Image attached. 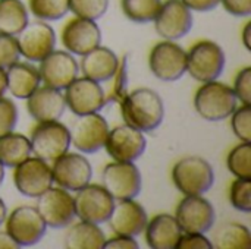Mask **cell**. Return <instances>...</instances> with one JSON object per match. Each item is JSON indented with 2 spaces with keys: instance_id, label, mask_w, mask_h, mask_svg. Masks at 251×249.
Segmentation results:
<instances>
[{
  "instance_id": "cell-1",
  "label": "cell",
  "mask_w": 251,
  "mask_h": 249,
  "mask_svg": "<svg viewBox=\"0 0 251 249\" xmlns=\"http://www.w3.org/2000/svg\"><path fill=\"white\" fill-rule=\"evenodd\" d=\"M126 125L147 134L156 131L165 119V103L151 88H135L119 100Z\"/></svg>"
},
{
  "instance_id": "cell-2",
  "label": "cell",
  "mask_w": 251,
  "mask_h": 249,
  "mask_svg": "<svg viewBox=\"0 0 251 249\" xmlns=\"http://www.w3.org/2000/svg\"><path fill=\"white\" fill-rule=\"evenodd\" d=\"M234 90L218 79L203 82L194 95V109L199 116L207 122H221L228 119L237 107Z\"/></svg>"
},
{
  "instance_id": "cell-3",
  "label": "cell",
  "mask_w": 251,
  "mask_h": 249,
  "mask_svg": "<svg viewBox=\"0 0 251 249\" xmlns=\"http://www.w3.org/2000/svg\"><path fill=\"white\" fill-rule=\"evenodd\" d=\"M172 182L184 195H204L215 183L212 164L197 156L184 157L172 167Z\"/></svg>"
},
{
  "instance_id": "cell-4",
  "label": "cell",
  "mask_w": 251,
  "mask_h": 249,
  "mask_svg": "<svg viewBox=\"0 0 251 249\" xmlns=\"http://www.w3.org/2000/svg\"><path fill=\"white\" fill-rule=\"evenodd\" d=\"M224 48L212 40H200L187 51V72L199 82L218 79L225 69Z\"/></svg>"
},
{
  "instance_id": "cell-5",
  "label": "cell",
  "mask_w": 251,
  "mask_h": 249,
  "mask_svg": "<svg viewBox=\"0 0 251 249\" xmlns=\"http://www.w3.org/2000/svg\"><path fill=\"white\" fill-rule=\"evenodd\" d=\"M31 151L44 161H54L69 151L71 134L69 128L59 120L37 122L29 136Z\"/></svg>"
},
{
  "instance_id": "cell-6",
  "label": "cell",
  "mask_w": 251,
  "mask_h": 249,
  "mask_svg": "<svg viewBox=\"0 0 251 249\" xmlns=\"http://www.w3.org/2000/svg\"><path fill=\"white\" fill-rule=\"evenodd\" d=\"M101 185L115 201L134 200L143 188V176L134 161H112L104 166Z\"/></svg>"
},
{
  "instance_id": "cell-7",
  "label": "cell",
  "mask_w": 251,
  "mask_h": 249,
  "mask_svg": "<svg viewBox=\"0 0 251 249\" xmlns=\"http://www.w3.org/2000/svg\"><path fill=\"white\" fill-rule=\"evenodd\" d=\"M151 73L163 82H175L187 73V51L171 40L153 45L149 54Z\"/></svg>"
},
{
  "instance_id": "cell-8",
  "label": "cell",
  "mask_w": 251,
  "mask_h": 249,
  "mask_svg": "<svg viewBox=\"0 0 251 249\" xmlns=\"http://www.w3.org/2000/svg\"><path fill=\"white\" fill-rule=\"evenodd\" d=\"M4 222L6 232L19 245V248L37 245L47 232V225L38 210L32 205L16 207L9 216H6Z\"/></svg>"
},
{
  "instance_id": "cell-9",
  "label": "cell",
  "mask_w": 251,
  "mask_h": 249,
  "mask_svg": "<svg viewBox=\"0 0 251 249\" xmlns=\"http://www.w3.org/2000/svg\"><path fill=\"white\" fill-rule=\"evenodd\" d=\"M74 204L76 219L94 225H101L109 220L115 207V200L103 185L88 183L76 191Z\"/></svg>"
},
{
  "instance_id": "cell-10",
  "label": "cell",
  "mask_w": 251,
  "mask_h": 249,
  "mask_svg": "<svg viewBox=\"0 0 251 249\" xmlns=\"http://www.w3.org/2000/svg\"><path fill=\"white\" fill-rule=\"evenodd\" d=\"M13 185L21 195L38 198L53 186L51 167L49 166V161L29 156L13 167Z\"/></svg>"
},
{
  "instance_id": "cell-11",
  "label": "cell",
  "mask_w": 251,
  "mask_h": 249,
  "mask_svg": "<svg viewBox=\"0 0 251 249\" xmlns=\"http://www.w3.org/2000/svg\"><path fill=\"white\" fill-rule=\"evenodd\" d=\"M175 219L185 233H207L215 225L216 211L203 195H185L175 210Z\"/></svg>"
},
{
  "instance_id": "cell-12",
  "label": "cell",
  "mask_w": 251,
  "mask_h": 249,
  "mask_svg": "<svg viewBox=\"0 0 251 249\" xmlns=\"http://www.w3.org/2000/svg\"><path fill=\"white\" fill-rule=\"evenodd\" d=\"M71 145L82 154H94L104 147L109 125L107 120L97 112L76 116L71 129Z\"/></svg>"
},
{
  "instance_id": "cell-13",
  "label": "cell",
  "mask_w": 251,
  "mask_h": 249,
  "mask_svg": "<svg viewBox=\"0 0 251 249\" xmlns=\"http://www.w3.org/2000/svg\"><path fill=\"white\" fill-rule=\"evenodd\" d=\"M47 227L63 229L75 220L74 197L63 188H49L37 198L35 207Z\"/></svg>"
},
{
  "instance_id": "cell-14",
  "label": "cell",
  "mask_w": 251,
  "mask_h": 249,
  "mask_svg": "<svg viewBox=\"0 0 251 249\" xmlns=\"http://www.w3.org/2000/svg\"><path fill=\"white\" fill-rule=\"evenodd\" d=\"M63 97L66 109H69L75 116L97 113L107 103L106 92L101 88L100 82H96L85 76L75 78L65 88Z\"/></svg>"
},
{
  "instance_id": "cell-15",
  "label": "cell",
  "mask_w": 251,
  "mask_h": 249,
  "mask_svg": "<svg viewBox=\"0 0 251 249\" xmlns=\"http://www.w3.org/2000/svg\"><path fill=\"white\" fill-rule=\"evenodd\" d=\"M51 176L59 188L76 192L91 182L93 166L82 154L68 151L53 161Z\"/></svg>"
},
{
  "instance_id": "cell-16",
  "label": "cell",
  "mask_w": 251,
  "mask_h": 249,
  "mask_svg": "<svg viewBox=\"0 0 251 249\" xmlns=\"http://www.w3.org/2000/svg\"><path fill=\"white\" fill-rule=\"evenodd\" d=\"M153 23L156 32L163 40L176 41L191 31L194 23L193 10H190L182 0H165Z\"/></svg>"
},
{
  "instance_id": "cell-17",
  "label": "cell",
  "mask_w": 251,
  "mask_h": 249,
  "mask_svg": "<svg viewBox=\"0 0 251 249\" xmlns=\"http://www.w3.org/2000/svg\"><path fill=\"white\" fill-rule=\"evenodd\" d=\"M103 148L115 161L135 163V160H138L144 154L147 148V139L144 136V132L125 123L109 129Z\"/></svg>"
},
{
  "instance_id": "cell-18",
  "label": "cell",
  "mask_w": 251,
  "mask_h": 249,
  "mask_svg": "<svg viewBox=\"0 0 251 249\" xmlns=\"http://www.w3.org/2000/svg\"><path fill=\"white\" fill-rule=\"evenodd\" d=\"M21 56L28 62H40L56 47V32L44 21H32L16 34Z\"/></svg>"
},
{
  "instance_id": "cell-19",
  "label": "cell",
  "mask_w": 251,
  "mask_h": 249,
  "mask_svg": "<svg viewBox=\"0 0 251 249\" xmlns=\"http://www.w3.org/2000/svg\"><path fill=\"white\" fill-rule=\"evenodd\" d=\"M60 41L71 54L84 56L100 45L101 29L96 21L74 16L63 25Z\"/></svg>"
},
{
  "instance_id": "cell-20",
  "label": "cell",
  "mask_w": 251,
  "mask_h": 249,
  "mask_svg": "<svg viewBox=\"0 0 251 249\" xmlns=\"http://www.w3.org/2000/svg\"><path fill=\"white\" fill-rule=\"evenodd\" d=\"M41 82L56 90H65L79 73V65L75 56L66 50H53L38 62Z\"/></svg>"
},
{
  "instance_id": "cell-21",
  "label": "cell",
  "mask_w": 251,
  "mask_h": 249,
  "mask_svg": "<svg viewBox=\"0 0 251 249\" xmlns=\"http://www.w3.org/2000/svg\"><path fill=\"white\" fill-rule=\"evenodd\" d=\"M149 216L146 208L134 200L115 201V207L107 220L110 230L115 235L138 236L144 232Z\"/></svg>"
},
{
  "instance_id": "cell-22",
  "label": "cell",
  "mask_w": 251,
  "mask_h": 249,
  "mask_svg": "<svg viewBox=\"0 0 251 249\" xmlns=\"http://www.w3.org/2000/svg\"><path fill=\"white\" fill-rule=\"evenodd\" d=\"M26 110L37 122L59 120L66 110L65 97L60 90L47 85L38 87L26 98Z\"/></svg>"
},
{
  "instance_id": "cell-23",
  "label": "cell",
  "mask_w": 251,
  "mask_h": 249,
  "mask_svg": "<svg viewBox=\"0 0 251 249\" xmlns=\"http://www.w3.org/2000/svg\"><path fill=\"white\" fill-rule=\"evenodd\" d=\"M119 57L113 50L109 47L99 45L88 51L87 54L81 56L79 70L81 73L93 79L96 82H106L109 79H113L116 75V70L119 68Z\"/></svg>"
},
{
  "instance_id": "cell-24",
  "label": "cell",
  "mask_w": 251,
  "mask_h": 249,
  "mask_svg": "<svg viewBox=\"0 0 251 249\" xmlns=\"http://www.w3.org/2000/svg\"><path fill=\"white\" fill-rule=\"evenodd\" d=\"M144 239L151 249H175L182 229L175 216L162 213L147 222L144 229Z\"/></svg>"
},
{
  "instance_id": "cell-25",
  "label": "cell",
  "mask_w": 251,
  "mask_h": 249,
  "mask_svg": "<svg viewBox=\"0 0 251 249\" xmlns=\"http://www.w3.org/2000/svg\"><path fill=\"white\" fill-rule=\"evenodd\" d=\"M7 91L19 100H26L41 84L38 68L28 62H15L6 68Z\"/></svg>"
},
{
  "instance_id": "cell-26",
  "label": "cell",
  "mask_w": 251,
  "mask_h": 249,
  "mask_svg": "<svg viewBox=\"0 0 251 249\" xmlns=\"http://www.w3.org/2000/svg\"><path fill=\"white\" fill-rule=\"evenodd\" d=\"M104 242L106 235L99 225L79 220L68 229L63 247L66 249H103Z\"/></svg>"
},
{
  "instance_id": "cell-27",
  "label": "cell",
  "mask_w": 251,
  "mask_h": 249,
  "mask_svg": "<svg viewBox=\"0 0 251 249\" xmlns=\"http://www.w3.org/2000/svg\"><path fill=\"white\" fill-rule=\"evenodd\" d=\"M32 154L29 138L24 134L9 132L0 136V163L4 167H15Z\"/></svg>"
},
{
  "instance_id": "cell-28",
  "label": "cell",
  "mask_w": 251,
  "mask_h": 249,
  "mask_svg": "<svg viewBox=\"0 0 251 249\" xmlns=\"http://www.w3.org/2000/svg\"><path fill=\"white\" fill-rule=\"evenodd\" d=\"M28 22V7L22 0H0V34L16 37Z\"/></svg>"
},
{
  "instance_id": "cell-29",
  "label": "cell",
  "mask_w": 251,
  "mask_h": 249,
  "mask_svg": "<svg viewBox=\"0 0 251 249\" xmlns=\"http://www.w3.org/2000/svg\"><path fill=\"white\" fill-rule=\"evenodd\" d=\"M212 245L216 249H249L251 247L250 230L241 223H226L215 232Z\"/></svg>"
},
{
  "instance_id": "cell-30",
  "label": "cell",
  "mask_w": 251,
  "mask_h": 249,
  "mask_svg": "<svg viewBox=\"0 0 251 249\" xmlns=\"http://www.w3.org/2000/svg\"><path fill=\"white\" fill-rule=\"evenodd\" d=\"M162 0H121V9L126 19L135 23L153 22Z\"/></svg>"
},
{
  "instance_id": "cell-31",
  "label": "cell",
  "mask_w": 251,
  "mask_h": 249,
  "mask_svg": "<svg viewBox=\"0 0 251 249\" xmlns=\"http://www.w3.org/2000/svg\"><path fill=\"white\" fill-rule=\"evenodd\" d=\"M228 170L240 179H251V142H240L226 157Z\"/></svg>"
},
{
  "instance_id": "cell-32",
  "label": "cell",
  "mask_w": 251,
  "mask_h": 249,
  "mask_svg": "<svg viewBox=\"0 0 251 249\" xmlns=\"http://www.w3.org/2000/svg\"><path fill=\"white\" fill-rule=\"evenodd\" d=\"M28 7L40 21H59L69 12V0H28Z\"/></svg>"
},
{
  "instance_id": "cell-33",
  "label": "cell",
  "mask_w": 251,
  "mask_h": 249,
  "mask_svg": "<svg viewBox=\"0 0 251 249\" xmlns=\"http://www.w3.org/2000/svg\"><path fill=\"white\" fill-rule=\"evenodd\" d=\"M109 7V0H69V12L75 16L97 21Z\"/></svg>"
},
{
  "instance_id": "cell-34",
  "label": "cell",
  "mask_w": 251,
  "mask_h": 249,
  "mask_svg": "<svg viewBox=\"0 0 251 249\" xmlns=\"http://www.w3.org/2000/svg\"><path fill=\"white\" fill-rule=\"evenodd\" d=\"M229 203L231 205L241 213L251 211V179H240L235 181L229 186Z\"/></svg>"
},
{
  "instance_id": "cell-35",
  "label": "cell",
  "mask_w": 251,
  "mask_h": 249,
  "mask_svg": "<svg viewBox=\"0 0 251 249\" xmlns=\"http://www.w3.org/2000/svg\"><path fill=\"white\" fill-rule=\"evenodd\" d=\"M231 128L241 142H251V106L241 104L231 114Z\"/></svg>"
},
{
  "instance_id": "cell-36",
  "label": "cell",
  "mask_w": 251,
  "mask_h": 249,
  "mask_svg": "<svg viewBox=\"0 0 251 249\" xmlns=\"http://www.w3.org/2000/svg\"><path fill=\"white\" fill-rule=\"evenodd\" d=\"M18 119L19 114L16 104L4 95L0 97V136L12 132L18 125Z\"/></svg>"
},
{
  "instance_id": "cell-37",
  "label": "cell",
  "mask_w": 251,
  "mask_h": 249,
  "mask_svg": "<svg viewBox=\"0 0 251 249\" xmlns=\"http://www.w3.org/2000/svg\"><path fill=\"white\" fill-rule=\"evenodd\" d=\"M21 57L15 35L0 34V68L6 69Z\"/></svg>"
},
{
  "instance_id": "cell-38",
  "label": "cell",
  "mask_w": 251,
  "mask_h": 249,
  "mask_svg": "<svg viewBox=\"0 0 251 249\" xmlns=\"http://www.w3.org/2000/svg\"><path fill=\"white\" fill-rule=\"evenodd\" d=\"M234 94L237 100L241 101V104H249L251 106V68L246 66L243 68L234 81Z\"/></svg>"
},
{
  "instance_id": "cell-39",
  "label": "cell",
  "mask_w": 251,
  "mask_h": 249,
  "mask_svg": "<svg viewBox=\"0 0 251 249\" xmlns=\"http://www.w3.org/2000/svg\"><path fill=\"white\" fill-rule=\"evenodd\" d=\"M175 249H213V245L212 241L204 233L182 232Z\"/></svg>"
},
{
  "instance_id": "cell-40",
  "label": "cell",
  "mask_w": 251,
  "mask_h": 249,
  "mask_svg": "<svg viewBox=\"0 0 251 249\" xmlns=\"http://www.w3.org/2000/svg\"><path fill=\"white\" fill-rule=\"evenodd\" d=\"M219 3L232 16L246 18L251 15V0H221Z\"/></svg>"
},
{
  "instance_id": "cell-41",
  "label": "cell",
  "mask_w": 251,
  "mask_h": 249,
  "mask_svg": "<svg viewBox=\"0 0 251 249\" xmlns=\"http://www.w3.org/2000/svg\"><path fill=\"white\" fill-rule=\"evenodd\" d=\"M140 245L132 236H122L115 235L110 239H106L103 249H138Z\"/></svg>"
},
{
  "instance_id": "cell-42",
  "label": "cell",
  "mask_w": 251,
  "mask_h": 249,
  "mask_svg": "<svg viewBox=\"0 0 251 249\" xmlns=\"http://www.w3.org/2000/svg\"><path fill=\"white\" fill-rule=\"evenodd\" d=\"M185 3V6L190 10H196V12H210L213 10L221 0H182Z\"/></svg>"
},
{
  "instance_id": "cell-43",
  "label": "cell",
  "mask_w": 251,
  "mask_h": 249,
  "mask_svg": "<svg viewBox=\"0 0 251 249\" xmlns=\"http://www.w3.org/2000/svg\"><path fill=\"white\" fill-rule=\"evenodd\" d=\"M19 245L10 238L6 230H0V249H18Z\"/></svg>"
},
{
  "instance_id": "cell-44",
  "label": "cell",
  "mask_w": 251,
  "mask_h": 249,
  "mask_svg": "<svg viewBox=\"0 0 251 249\" xmlns=\"http://www.w3.org/2000/svg\"><path fill=\"white\" fill-rule=\"evenodd\" d=\"M241 40L246 47V50L251 51V21H247L243 31H241Z\"/></svg>"
},
{
  "instance_id": "cell-45",
  "label": "cell",
  "mask_w": 251,
  "mask_h": 249,
  "mask_svg": "<svg viewBox=\"0 0 251 249\" xmlns=\"http://www.w3.org/2000/svg\"><path fill=\"white\" fill-rule=\"evenodd\" d=\"M6 91H7V84H6V69L0 68V97H3Z\"/></svg>"
},
{
  "instance_id": "cell-46",
  "label": "cell",
  "mask_w": 251,
  "mask_h": 249,
  "mask_svg": "<svg viewBox=\"0 0 251 249\" xmlns=\"http://www.w3.org/2000/svg\"><path fill=\"white\" fill-rule=\"evenodd\" d=\"M6 216H7V208H6V204H4V201L0 198V226L4 223V220H6Z\"/></svg>"
},
{
  "instance_id": "cell-47",
  "label": "cell",
  "mask_w": 251,
  "mask_h": 249,
  "mask_svg": "<svg viewBox=\"0 0 251 249\" xmlns=\"http://www.w3.org/2000/svg\"><path fill=\"white\" fill-rule=\"evenodd\" d=\"M3 179H4V166L0 163V185H1V182H3Z\"/></svg>"
}]
</instances>
